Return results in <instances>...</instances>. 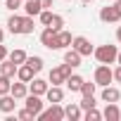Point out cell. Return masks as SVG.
<instances>
[{
	"instance_id": "20",
	"label": "cell",
	"mask_w": 121,
	"mask_h": 121,
	"mask_svg": "<svg viewBox=\"0 0 121 121\" xmlns=\"http://www.w3.org/2000/svg\"><path fill=\"white\" fill-rule=\"evenodd\" d=\"M64 62H67V64H71V67H81V55L71 48V50H67V52H64Z\"/></svg>"
},
{
	"instance_id": "25",
	"label": "cell",
	"mask_w": 121,
	"mask_h": 121,
	"mask_svg": "<svg viewBox=\"0 0 121 121\" xmlns=\"http://www.w3.org/2000/svg\"><path fill=\"white\" fill-rule=\"evenodd\" d=\"M33 29H36L33 26V17H29V14L22 17V33H33Z\"/></svg>"
},
{
	"instance_id": "9",
	"label": "cell",
	"mask_w": 121,
	"mask_h": 121,
	"mask_svg": "<svg viewBox=\"0 0 121 121\" xmlns=\"http://www.w3.org/2000/svg\"><path fill=\"white\" fill-rule=\"evenodd\" d=\"M102 119H107V121H121V109L116 107V102H107V107L102 112Z\"/></svg>"
},
{
	"instance_id": "21",
	"label": "cell",
	"mask_w": 121,
	"mask_h": 121,
	"mask_svg": "<svg viewBox=\"0 0 121 121\" xmlns=\"http://www.w3.org/2000/svg\"><path fill=\"white\" fill-rule=\"evenodd\" d=\"M7 29H10V33H22V17H17V14H12L10 19H7Z\"/></svg>"
},
{
	"instance_id": "6",
	"label": "cell",
	"mask_w": 121,
	"mask_h": 121,
	"mask_svg": "<svg viewBox=\"0 0 121 121\" xmlns=\"http://www.w3.org/2000/svg\"><path fill=\"white\" fill-rule=\"evenodd\" d=\"M24 100H26V109H29L33 116H36V114L43 109V100H40V95H33V93H29Z\"/></svg>"
},
{
	"instance_id": "30",
	"label": "cell",
	"mask_w": 121,
	"mask_h": 121,
	"mask_svg": "<svg viewBox=\"0 0 121 121\" xmlns=\"http://www.w3.org/2000/svg\"><path fill=\"white\" fill-rule=\"evenodd\" d=\"M38 19H40V24H43V26H48V24H50V19H52V12H50V10H40Z\"/></svg>"
},
{
	"instance_id": "37",
	"label": "cell",
	"mask_w": 121,
	"mask_h": 121,
	"mask_svg": "<svg viewBox=\"0 0 121 121\" xmlns=\"http://www.w3.org/2000/svg\"><path fill=\"white\" fill-rule=\"evenodd\" d=\"M116 40H119V43H121V26H119V29H116Z\"/></svg>"
},
{
	"instance_id": "38",
	"label": "cell",
	"mask_w": 121,
	"mask_h": 121,
	"mask_svg": "<svg viewBox=\"0 0 121 121\" xmlns=\"http://www.w3.org/2000/svg\"><path fill=\"white\" fill-rule=\"evenodd\" d=\"M81 3H83V5H90V3H95V0H81Z\"/></svg>"
},
{
	"instance_id": "15",
	"label": "cell",
	"mask_w": 121,
	"mask_h": 121,
	"mask_svg": "<svg viewBox=\"0 0 121 121\" xmlns=\"http://www.w3.org/2000/svg\"><path fill=\"white\" fill-rule=\"evenodd\" d=\"M45 97H48V102H62L64 100V90L59 88V86H48Z\"/></svg>"
},
{
	"instance_id": "13",
	"label": "cell",
	"mask_w": 121,
	"mask_h": 121,
	"mask_svg": "<svg viewBox=\"0 0 121 121\" xmlns=\"http://www.w3.org/2000/svg\"><path fill=\"white\" fill-rule=\"evenodd\" d=\"M14 107H17V100H14L10 93H7V95H0V112H3V114H12Z\"/></svg>"
},
{
	"instance_id": "16",
	"label": "cell",
	"mask_w": 121,
	"mask_h": 121,
	"mask_svg": "<svg viewBox=\"0 0 121 121\" xmlns=\"http://www.w3.org/2000/svg\"><path fill=\"white\" fill-rule=\"evenodd\" d=\"M81 116H83V112H81L78 104H67V107H64V119H69V121H78Z\"/></svg>"
},
{
	"instance_id": "34",
	"label": "cell",
	"mask_w": 121,
	"mask_h": 121,
	"mask_svg": "<svg viewBox=\"0 0 121 121\" xmlns=\"http://www.w3.org/2000/svg\"><path fill=\"white\" fill-rule=\"evenodd\" d=\"M5 57H7V48H5L3 43H0V62H3V59H5Z\"/></svg>"
},
{
	"instance_id": "14",
	"label": "cell",
	"mask_w": 121,
	"mask_h": 121,
	"mask_svg": "<svg viewBox=\"0 0 121 121\" xmlns=\"http://www.w3.org/2000/svg\"><path fill=\"white\" fill-rule=\"evenodd\" d=\"M24 12L29 14V17H38L40 14V10H43V5H40V0H24Z\"/></svg>"
},
{
	"instance_id": "4",
	"label": "cell",
	"mask_w": 121,
	"mask_h": 121,
	"mask_svg": "<svg viewBox=\"0 0 121 121\" xmlns=\"http://www.w3.org/2000/svg\"><path fill=\"white\" fill-rule=\"evenodd\" d=\"M112 81H114V74H112L109 64H100V67L95 69V83H97V86H109Z\"/></svg>"
},
{
	"instance_id": "26",
	"label": "cell",
	"mask_w": 121,
	"mask_h": 121,
	"mask_svg": "<svg viewBox=\"0 0 121 121\" xmlns=\"http://www.w3.org/2000/svg\"><path fill=\"white\" fill-rule=\"evenodd\" d=\"M52 31H62V26H64V19H62V14H52V19H50V24H48Z\"/></svg>"
},
{
	"instance_id": "31",
	"label": "cell",
	"mask_w": 121,
	"mask_h": 121,
	"mask_svg": "<svg viewBox=\"0 0 121 121\" xmlns=\"http://www.w3.org/2000/svg\"><path fill=\"white\" fill-rule=\"evenodd\" d=\"M17 119H19V121H31V119H36V116H33V114H31V112H29V109L24 107V109H22V112L17 114Z\"/></svg>"
},
{
	"instance_id": "40",
	"label": "cell",
	"mask_w": 121,
	"mask_h": 121,
	"mask_svg": "<svg viewBox=\"0 0 121 121\" xmlns=\"http://www.w3.org/2000/svg\"><path fill=\"white\" fill-rule=\"evenodd\" d=\"M116 62H119V64H121V52H119V55H116Z\"/></svg>"
},
{
	"instance_id": "24",
	"label": "cell",
	"mask_w": 121,
	"mask_h": 121,
	"mask_svg": "<svg viewBox=\"0 0 121 121\" xmlns=\"http://www.w3.org/2000/svg\"><path fill=\"white\" fill-rule=\"evenodd\" d=\"M97 102H95V95H83V100L78 102V107H81V112H86V109H93Z\"/></svg>"
},
{
	"instance_id": "35",
	"label": "cell",
	"mask_w": 121,
	"mask_h": 121,
	"mask_svg": "<svg viewBox=\"0 0 121 121\" xmlns=\"http://www.w3.org/2000/svg\"><path fill=\"white\" fill-rule=\"evenodd\" d=\"M40 5H43V10H50L52 7V0H40Z\"/></svg>"
},
{
	"instance_id": "19",
	"label": "cell",
	"mask_w": 121,
	"mask_h": 121,
	"mask_svg": "<svg viewBox=\"0 0 121 121\" xmlns=\"http://www.w3.org/2000/svg\"><path fill=\"white\" fill-rule=\"evenodd\" d=\"M64 83H67V88H69L71 93H78V90H81V83H83V78H81L78 74H69Z\"/></svg>"
},
{
	"instance_id": "11",
	"label": "cell",
	"mask_w": 121,
	"mask_h": 121,
	"mask_svg": "<svg viewBox=\"0 0 121 121\" xmlns=\"http://www.w3.org/2000/svg\"><path fill=\"white\" fill-rule=\"evenodd\" d=\"M48 81H43V78H31L29 81V93H33V95H45V90H48Z\"/></svg>"
},
{
	"instance_id": "22",
	"label": "cell",
	"mask_w": 121,
	"mask_h": 121,
	"mask_svg": "<svg viewBox=\"0 0 121 121\" xmlns=\"http://www.w3.org/2000/svg\"><path fill=\"white\" fill-rule=\"evenodd\" d=\"M24 64H29V67L33 69V74H38V71L43 69V64H45V62H43V57L33 55V57H26V62H24Z\"/></svg>"
},
{
	"instance_id": "23",
	"label": "cell",
	"mask_w": 121,
	"mask_h": 121,
	"mask_svg": "<svg viewBox=\"0 0 121 121\" xmlns=\"http://www.w3.org/2000/svg\"><path fill=\"white\" fill-rule=\"evenodd\" d=\"M7 57L12 59V62H14V64H24V62H26V57H29V55H26V52H24L22 48H17V50H12V52H10Z\"/></svg>"
},
{
	"instance_id": "27",
	"label": "cell",
	"mask_w": 121,
	"mask_h": 121,
	"mask_svg": "<svg viewBox=\"0 0 121 121\" xmlns=\"http://www.w3.org/2000/svg\"><path fill=\"white\" fill-rule=\"evenodd\" d=\"M83 119H86V121H100V119H102V112H97L95 107H93V109H86V112H83Z\"/></svg>"
},
{
	"instance_id": "39",
	"label": "cell",
	"mask_w": 121,
	"mask_h": 121,
	"mask_svg": "<svg viewBox=\"0 0 121 121\" xmlns=\"http://www.w3.org/2000/svg\"><path fill=\"white\" fill-rule=\"evenodd\" d=\"M3 38H5V31H3V29H0V43H3Z\"/></svg>"
},
{
	"instance_id": "2",
	"label": "cell",
	"mask_w": 121,
	"mask_h": 121,
	"mask_svg": "<svg viewBox=\"0 0 121 121\" xmlns=\"http://www.w3.org/2000/svg\"><path fill=\"white\" fill-rule=\"evenodd\" d=\"M36 119L38 121H62L64 119V107L59 104V102H50V109H40L38 114H36Z\"/></svg>"
},
{
	"instance_id": "29",
	"label": "cell",
	"mask_w": 121,
	"mask_h": 121,
	"mask_svg": "<svg viewBox=\"0 0 121 121\" xmlns=\"http://www.w3.org/2000/svg\"><path fill=\"white\" fill-rule=\"evenodd\" d=\"M95 88H97V83H88V81H83L81 83V95H95Z\"/></svg>"
},
{
	"instance_id": "10",
	"label": "cell",
	"mask_w": 121,
	"mask_h": 121,
	"mask_svg": "<svg viewBox=\"0 0 121 121\" xmlns=\"http://www.w3.org/2000/svg\"><path fill=\"white\" fill-rule=\"evenodd\" d=\"M17 67H19V64H14L10 57H5L3 62H0V74L7 76V78H14V76H17Z\"/></svg>"
},
{
	"instance_id": "5",
	"label": "cell",
	"mask_w": 121,
	"mask_h": 121,
	"mask_svg": "<svg viewBox=\"0 0 121 121\" xmlns=\"http://www.w3.org/2000/svg\"><path fill=\"white\" fill-rule=\"evenodd\" d=\"M40 43L48 50H57V31H52L50 26H45V31L40 33Z\"/></svg>"
},
{
	"instance_id": "28",
	"label": "cell",
	"mask_w": 121,
	"mask_h": 121,
	"mask_svg": "<svg viewBox=\"0 0 121 121\" xmlns=\"http://www.w3.org/2000/svg\"><path fill=\"white\" fill-rule=\"evenodd\" d=\"M10 88H12V78H7V76L0 74V95H7Z\"/></svg>"
},
{
	"instance_id": "12",
	"label": "cell",
	"mask_w": 121,
	"mask_h": 121,
	"mask_svg": "<svg viewBox=\"0 0 121 121\" xmlns=\"http://www.w3.org/2000/svg\"><path fill=\"white\" fill-rule=\"evenodd\" d=\"M10 95H12L14 100H24V97L29 95V83H24V81H19V83H12V88H10Z\"/></svg>"
},
{
	"instance_id": "18",
	"label": "cell",
	"mask_w": 121,
	"mask_h": 121,
	"mask_svg": "<svg viewBox=\"0 0 121 121\" xmlns=\"http://www.w3.org/2000/svg\"><path fill=\"white\" fill-rule=\"evenodd\" d=\"M17 78L24 81V83H29V81L33 78V69H31L29 64H19V67H17Z\"/></svg>"
},
{
	"instance_id": "1",
	"label": "cell",
	"mask_w": 121,
	"mask_h": 121,
	"mask_svg": "<svg viewBox=\"0 0 121 121\" xmlns=\"http://www.w3.org/2000/svg\"><path fill=\"white\" fill-rule=\"evenodd\" d=\"M93 55L100 64H112V62H116L119 50H116V45H100V48L93 50Z\"/></svg>"
},
{
	"instance_id": "32",
	"label": "cell",
	"mask_w": 121,
	"mask_h": 121,
	"mask_svg": "<svg viewBox=\"0 0 121 121\" xmlns=\"http://www.w3.org/2000/svg\"><path fill=\"white\" fill-rule=\"evenodd\" d=\"M5 7L14 12V10H19V7H22V0H5Z\"/></svg>"
},
{
	"instance_id": "36",
	"label": "cell",
	"mask_w": 121,
	"mask_h": 121,
	"mask_svg": "<svg viewBox=\"0 0 121 121\" xmlns=\"http://www.w3.org/2000/svg\"><path fill=\"white\" fill-rule=\"evenodd\" d=\"M114 10L119 12V17H121V0H116V3H114Z\"/></svg>"
},
{
	"instance_id": "7",
	"label": "cell",
	"mask_w": 121,
	"mask_h": 121,
	"mask_svg": "<svg viewBox=\"0 0 121 121\" xmlns=\"http://www.w3.org/2000/svg\"><path fill=\"white\" fill-rule=\"evenodd\" d=\"M119 19H121V17H119V12L114 10V5L100 10V22H104V24H114V22H119Z\"/></svg>"
},
{
	"instance_id": "41",
	"label": "cell",
	"mask_w": 121,
	"mask_h": 121,
	"mask_svg": "<svg viewBox=\"0 0 121 121\" xmlns=\"http://www.w3.org/2000/svg\"><path fill=\"white\" fill-rule=\"evenodd\" d=\"M22 3H24V0H22Z\"/></svg>"
},
{
	"instance_id": "33",
	"label": "cell",
	"mask_w": 121,
	"mask_h": 121,
	"mask_svg": "<svg viewBox=\"0 0 121 121\" xmlns=\"http://www.w3.org/2000/svg\"><path fill=\"white\" fill-rule=\"evenodd\" d=\"M112 74H114V81H119V83H121V64H119V67H116Z\"/></svg>"
},
{
	"instance_id": "8",
	"label": "cell",
	"mask_w": 121,
	"mask_h": 121,
	"mask_svg": "<svg viewBox=\"0 0 121 121\" xmlns=\"http://www.w3.org/2000/svg\"><path fill=\"white\" fill-rule=\"evenodd\" d=\"M102 102H119L121 100V90L119 88H112V86H102Z\"/></svg>"
},
{
	"instance_id": "3",
	"label": "cell",
	"mask_w": 121,
	"mask_h": 121,
	"mask_svg": "<svg viewBox=\"0 0 121 121\" xmlns=\"http://www.w3.org/2000/svg\"><path fill=\"white\" fill-rule=\"evenodd\" d=\"M71 48H74L81 57H88V55H93V50H95V48H93V43H90L86 36H76V38L71 40Z\"/></svg>"
},
{
	"instance_id": "17",
	"label": "cell",
	"mask_w": 121,
	"mask_h": 121,
	"mask_svg": "<svg viewBox=\"0 0 121 121\" xmlns=\"http://www.w3.org/2000/svg\"><path fill=\"white\" fill-rule=\"evenodd\" d=\"M71 40H74V38H71V33H69V31H64V29H62V31H57V50L69 48V45H71Z\"/></svg>"
}]
</instances>
